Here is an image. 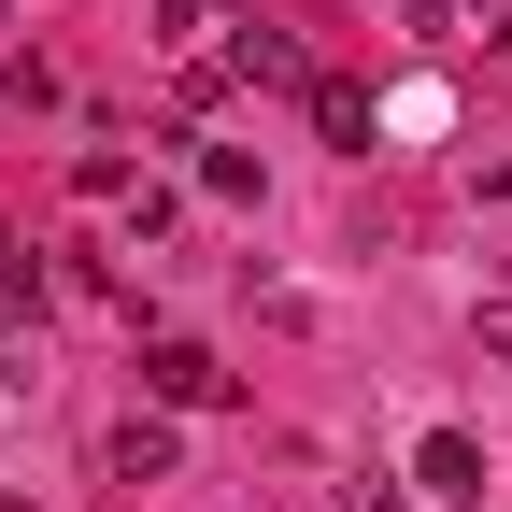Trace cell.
Masks as SVG:
<instances>
[{
    "mask_svg": "<svg viewBox=\"0 0 512 512\" xmlns=\"http://www.w3.org/2000/svg\"><path fill=\"white\" fill-rule=\"evenodd\" d=\"M200 200H228V214H256V157H242V143H200Z\"/></svg>",
    "mask_w": 512,
    "mask_h": 512,
    "instance_id": "obj_6",
    "label": "cell"
},
{
    "mask_svg": "<svg viewBox=\"0 0 512 512\" xmlns=\"http://www.w3.org/2000/svg\"><path fill=\"white\" fill-rule=\"evenodd\" d=\"M313 128H328L342 157H370V86H342V72H313Z\"/></svg>",
    "mask_w": 512,
    "mask_h": 512,
    "instance_id": "obj_5",
    "label": "cell"
},
{
    "mask_svg": "<svg viewBox=\"0 0 512 512\" xmlns=\"http://www.w3.org/2000/svg\"><path fill=\"white\" fill-rule=\"evenodd\" d=\"M413 498L484 512V441H470V427H427V441H413Z\"/></svg>",
    "mask_w": 512,
    "mask_h": 512,
    "instance_id": "obj_2",
    "label": "cell"
},
{
    "mask_svg": "<svg viewBox=\"0 0 512 512\" xmlns=\"http://www.w3.org/2000/svg\"><path fill=\"white\" fill-rule=\"evenodd\" d=\"M29 313H43V256L0 242V328H29Z\"/></svg>",
    "mask_w": 512,
    "mask_h": 512,
    "instance_id": "obj_7",
    "label": "cell"
},
{
    "mask_svg": "<svg viewBox=\"0 0 512 512\" xmlns=\"http://www.w3.org/2000/svg\"><path fill=\"white\" fill-rule=\"evenodd\" d=\"M143 399H157V413H214V399H228V356H200V342H143Z\"/></svg>",
    "mask_w": 512,
    "mask_h": 512,
    "instance_id": "obj_1",
    "label": "cell"
},
{
    "mask_svg": "<svg viewBox=\"0 0 512 512\" xmlns=\"http://www.w3.org/2000/svg\"><path fill=\"white\" fill-rule=\"evenodd\" d=\"M214 72H242V86H313V57L285 43V29H256V15H228V57Z\"/></svg>",
    "mask_w": 512,
    "mask_h": 512,
    "instance_id": "obj_3",
    "label": "cell"
},
{
    "mask_svg": "<svg viewBox=\"0 0 512 512\" xmlns=\"http://www.w3.org/2000/svg\"><path fill=\"white\" fill-rule=\"evenodd\" d=\"M342 512H399V484H342Z\"/></svg>",
    "mask_w": 512,
    "mask_h": 512,
    "instance_id": "obj_9",
    "label": "cell"
},
{
    "mask_svg": "<svg viewBox=\"0 0 512 512\" xmlns=\"http://www.w3.org/2000/svg\"><path fill=\"white\" fill-rule=\"evenodd\" d=\"M100 456H114V484H171V456H185V441H171V413H128Z\"/></svg>",
    "mask_w": 512,
    "mask_h": 512,
    "instance_id": "obj_4",
    "label": "cell"
},
{
    "mask_svg": "<svg viewBox=\"0 0 512 512\" xmlns=\"http://www.w3.org/2000/svg\"><path fill=\"white\" fill-rule=\"evenodd\" d=\"M200 29V0H143V43H185Z\"/></svg>",
    "mask_w": 512,
    "mask_h": 512,
    "instance_id": "obj_8",
    "label": "cell"
}]
</instances>
